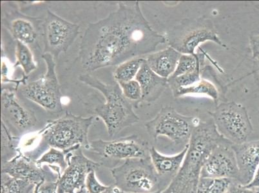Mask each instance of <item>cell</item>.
Returning a JSON list of instances; mask_svg holds the SVG:
<instances>
[{
  "mask_svg": "<svg viewBox=\"0 0 259 193\" xmlns=\"http://www.w3.org/2000/svg\"><path fill=\"white\" fill-rule=\"evenodd\" d=\"M165 43V35L152 29L140 2H120L107 17L89 23L80 44L79 58L84 70L94 72L149 55Z\"/></svg>",
  "mask_w": 259,
  "mask_h": 193,
  "instance_id": "6da1fadb",
  "label": "cell"
},
{
  "mask_svg": "<svg viewBox=\"0 0 259 193\" xmlns=\"http://www.w3.org/2000/svg\"><path fill=\"white\" fill-rule=\"evenodd\" d=\"M225 140L218 132L212 119L200 121L193 129L180 171L161 193H197L207 158L217 146Z\"/></svg>",
  "mask_w": 259,
  "mask_h": 193,
  "instance_id": "7a4b0ae2",
  "label": "cell"
},
{
  "mask_svg": "<svg viewBox=\"0 0 259 193\" xmlns=\"http://www.w3.org/2000/svg\"><path fill=\"white\" fill-rule=\"evenodd\" d=\"M95 117L77 116L67 112L63 116L51 121L40 131L41 140L30 158L37 161V157L44 154L47 147L67 151L78 147L89 150V129Z\"/></svg>",
  "mask_w": 259,
  "mask_h": 193,
  "instance_id": "3957f363",
  "label": "cell"
},
{
  "mask_svg": "<svg viewBox=\"0 0 259 193\" xmlns=\"http://www.w3.org/2000/svg\"><path fill=\"white\" fill-rule=\"evenodd\" d=\"M79 79L98 89L104 96L105 103L98 105L95 108V113L104 122L110 137L140 121L138 115L134 111L133 105L123 95L117 82L115 84H107L90 74H82Z\"/></svg>",
  "mask_w": 259,
  "mask_h": 193,
  "instance_id": "277c9868",
  "label": "cell"
},
{
  "mask_svg": "<svg viewBox=\"0 0 259 193\" xmlns=\"http://www.w3.org/2000/svg\"><path fill=\"white\" fill-rule=\"evenodd\" d=\"M115 186L126 193H154L164 187L153 166L147 159H127L111 170Z\"/></svg>",
  "mask_w": 259,
  "mask_h": 193,
  "instance_id": "5b68a950",
  "label": "cell"
},
{
  "mask_svg": "<svg viewBox=\"0 0 259 193\" xmlns=\"http://www.w3.org/2000/svg\"><path fill=\"white\" fill-rule=\"evenodd\" d=\"M166 43L182 54L195 55L196 49L207 41L227 48L215 25L208 18H185L167 32Z\"/></svg>",
  "mask_w": 259,
  "mask_h": 193,
  "instance_id": "8992f818",
  "label": "cell"
},
{
  "mask_svg": "<svg viewBox=\"0 0 259 193\" xmlns=\"http://www.w3.org/2000/svg\"><path fill=\"white\" fill-rule=\"evenodd\" d=\"M200 121L196 117L185 116L174 108L166 107L160 110L154 119L145 124V127L155 142L159 137H165L176 147L183 150L189 144L193 129Z\"/></svg>",
  "mask_w": 259,
  "mask_h": 193,
  "instance_id": "52a82bcc",
  "label": "cell"
},
{
  "mask_svg": "<svg viewBox=\"0 0 259 193\" xmlns=\"http://www.w3.org/2000/svg\"><path fill=\"white\" fill-rule=\"evenodd\" d=\"M218 132L233 144L248 141L253 128L246 108L234 101H225L218 105L209 113Z\"/></svg>",
  "mask_w": 259,
  "mask_h": 193,
  "instance_id": "ba28073f",
  "label": "cell"
},
{
  "mask_svg": "<svg viewBox=\"0 0 259 193\" xmlns=\"http://www.w3.org/2000/svg\"><path fill=\"white\" fill-rule=\"evenodd\" d=\"M42 58L46 63V74L37 81L23 86L21 93L46 111L57 114L63 111V107L61 86L56 73L55 59L47 53H44Z\"/></svg>",
  "mask_w": 259,
  "mask_h": 193,
  "instance_id": "9c48e42d",
  "label": "cell"
},
{
  "mask_svg": "<svg viewBox=\"0 0 259 193\" xmlns=\"http://www.w3.org/2000/svg\"><path fill=\"white\" fill-rule=\"evenodd\" d=\"M150 148L147 141L134 135L110 141L92 140L89 150L100 157L103 164L107 161L118 162L122 160L147 159L150 157Z\"/></svg>",
  "mask_w": 259,
  "mask_h": 193,
  "instance_id": "30bf717a",
  "label": "cell"
},
{
  "mask_svg": "<svg viewBox=\"0 0 259 193\" xmlns=\"http://www.w3.org/2000/svg\"><path fill=\"white\" fill-rule=\"evenodd\" d=\"M79 34V25L69 22L50 10L44 23V53L57 59L72 45Z\"/></svg>",
  "mask_w": 259,
  "mask_h": 193,
  "instance_id": "8fae6325",
  "label": "cell"
},
{
  "mask_svg": "<svg viewBox=\"0 0 259 193\" xmlns=\"http://www.w3.org/2000/svg\"><path fill=\"white\" fill-rule=\"evenodd\" d=\"M82 149L80 148L68 154V167L59 178L56 193H88L87 175L96 171L101 164L87 158Z\"/></svg>",
  "mask_w": 259,
  "mask_h": 193,
  "instance_id": "7c38bea8",
  "label": "cell"
},
{
  "mask_svg": "<svg viewBox=\"0 0 259 193\" xmlns=\"http://www.w3.org/2000/svg\"><path fill=\"white\" fill-rule=\"evenodd\" d=\"M16 88H2V121L14 136H20L34 128L37 123L34 113L23 107L16 95Z\"/></svg>",
  "mask_w": 259,
  "mask_h": 193,
  "instance_id": "4fadbf2b",
  "label": "cell"
},
{
  "mask_svg": "<svg viewBox=\"0 0 259 193\" xmlns=\"http://www.w3.org/2000/svg\"><path fill=\"white\" fill-rule=\"evenodd\" d=\"M2 173L8 174L14 178L34 183L35 185L44 181L58 182L61 173L58 167L40 166L36 161L20 153L10 161L2 164Z\"/></svg>",
  "mask_w": 259,
  "mask_h": 193,
  "instance_id": "5bb4252c",
  "label": "cell"
},
{
  "mask_svg": "<svg viewBox=\"0 0 259 193\" xmlns=\"http://www.w3.org/2000/svg\"><path fill=\"white\" fill-rule=\"evenodd\" d=\"M232 145L225 140L214 148L204 163L201 177L230 178L239 182V169Z\"/></svg>",
  "mask_w": 259,
  "mask_h": 193,
  "instance_id": "9a60e30c",
  "label": "cell"
},
{
  "mask_svg": "<svg viewBox=\"0 0 259 193\" xmlns=\"http://www.w3.org/2000/svg\"><path fill=\"white\" fill-rule=\"evenodd\" d=\"M232 148L239 169V182L248 185L259 166V140L233 144Z\"/></svg>",
  "mask_w": 259,
  "mask_h": 193,
  "instance_id": "2e32d148",
  "label": "cell"
},
{
  "mask_svg": "<svg viewBox=\"0 0 259 193\" xmlns=\"http://www.w3.org/2000/svg\"><path fill=\"white\" fill-rule=\"evenodd\" d=\"M188 148V145L181 152L171 155L162 154L154 147L150 148V159L155 171L161 179L164 189L180 171Z\"/></svg>",
  "mask_w": 259,
  "mask_h": 193,
  "instance_id": "e0dca14e",
  "label": "cell"
},
{
  "mask_svg": "<svg viewBox=\"0 0 259 193\" xmlns=\"http://www.w3.org/2000/svg\"><path fill=\"white\" fill-rule=\"evenodd\" d=\"M136 80L140 84L143 102L153 103L158 100L168 86V79L159 76L153 71L146 60Z\"/></svg>",
  "mask_w": 259,
  "mask_h": 193,
  "instance_id": "ac0fdd59",
  "label": "cell"
},
{
  "mask_svg": "<svg viewBox=\"0 0 259 193\" xmlns=\"http://www.w3.org/2000/svg\"><path fill=\"white\" fill-rule=\"evenodd\" d=\"M182 54L172 47L153 53L145 59L150 68L159 76L168 79L175 72L179 60Z\"/></svg>",
  "mask_w": 259,
  "mask_h": 193,
  "instance_id": "d6986e66",
  "label": "cell"
},
{
  "mask_svg": "<svg viewBox=\"0 0 259 193\" xmlns=\"http://www.w3.org/2000/svg\"><path fill=\"white\" fill-rule=\"evenodd\" d=\"M175 98L187 95H201L209 96L218 105L220 100V92L215 84L209 80L201 79L199 82L187 88H179L171 89Z\"/></svg>",
  "mask_w": 259,
  "mask_h": 193,
  "instance_id": "ffe728a7",
  "label": "cell"
},
{
  "mask_svg": "<svg viewBox=\"0 0 259 193\" xmlns=\"http://www.w3.org/2000/svg\"><path fill=\"white\" fill-rule=\"evenodd\" d=\"M12 35L17 41L29 45L36 42L37 37L36 29L31 22L25 18H16L10 25Z\"/></svg>",
  "mask_w": 259,
  "mask_h": 193,
  "instance_id": "44dd1931",
  "label": "cell"
},
{
  "mask_svg": "<svg viewBox=\"0 0 259 193\" xmlns=\"http://www.w3.org/2000/svg\"><path fill=\"white\" fill-rule=\"evenodd\" d=\"M145 59L138 57L131 59L117 66L114 72V77L117 83L136 79Z\"/></svg>",
  "mask_w": 259,
  "mask_h": 193,
  "instance_id": "7402d4cb",
  "label": "cell"
},
{
  "mask_svg": "<svg viewBox=\"0 0 259 193\" xmlns=\"http://www.w3.org/2000/svg\"><path fill=\"white\" fill-rule=\"evenodd\" d=\"M80 148L81 147H78L67 151H61L56 148H49V150L37 160L36 163L40 166L46 164L49 166L58 167L63 173L68 167V154Z\"/></svg>",
  "mask_w": 259,
  "mask_h": 193,
  "instance_id": "603a6c76",
  "label": "cell"
},
{
  "mask_svg": "<svg viewBox=\"0 0 259 193\" xmlns=\"http://www.w3.org/2000/svg\"><path fill=\"white\" fill-rule=\"evenodd\" d=\"M204 63V54L197 53L195 55L182 54L178 61L176 71L170 77L175 78L181 75L190 74L195 71L197 68H202Z\"/></svg>",
  "mask_w": 259,
  "mask_h": 193,
  "instance_id": "cb8c5ba5",
  "label": "cell"
},
{
  "mask_svg": "<svg viewBox=\"0 0 259 193\" xmlns=\"http://www.w3.org/2000/svg\"><path fill=\"white\" fill-rule=\"evenodd\" d=\"M235 181L230 178L201 177L197 193H227Z\"/></svg>",
  "mask_w": 259,
  "mask_h": 193,
  "instance_id": "d4e9b609",
  "label": "cell"
},
{
  "mask_svg": "<svg viewBox=\"0 0 259 193\" xmlns=\"http://www.w3.org/2000/svg\"><path fill=\"white\" fill-rule=\"evenodd\" d=\"M2 193H34V183L2 173Z\"/></svg>",
  "mask_w": 259,
  "mask_h": 193,
  "instance_id": "484cf974",
  "label": "cell"
},
{
  "mask_svg": "<svg viewBox=\"0 0 259 193\" xmlns=\"http://www.w3.org/2000/svg\"><path fill=\"white\" fill-rule=\"evenodd\" d=\"M16 63L15 67L22 68L25 75H29L30 73L37 69V64L29 47L22 42L17 41L16 47Z\"/></svg>",
  "mask_w": 259,
  "mask_h": 193,
  "instance_id": "4316f807",
  "label": "cell"
},
{
  "mask_svg": "<svg viewBox=\"0 0 259 193\" xmlns=\"http://www.w3.org/2000/svg\"><path fill=\"white\" fill-rule=\"evenodd\" d=\"M19 140L20 138L12 135L4 122H2V164L10 161L20 154L18 145L15 144Z\"/></svg>",
  "mask_w": 259,
  "mask_h": 193,
  "instance_id": "83f0119b",
  "label": "cell"
},
{
  "mask_svg": "<svg viewBox=\"0 0 259 193\" xmlns=\"http://www.w3.org/2000/svg\"><path fill=\"white\" fill-rule=\"evenodd\" d=\"M122 94L127 100L133 105L134 108H138L143 102L142 90L137 80L134 79L125 82L118 83Z\"/></svg>",
  "mask_w": 259,
  "mask_h": 193,
  "instance_id": "f1b7e54d",
  "label": "cell"
},
{
  "mask_svg": "<svg viewBox=\"0 0 259 193\" xmlns=\"http://www.w3.org/2000/svg\"><path fill=\"white\" fill-rule=\"evenodd\" d=\"M86 187L88 193H101L107 189L108 186L102 185L99 182L95 171H92L87 175Z\"/></svg>",
  "mask_w": 259,
  "mask_h": 193,
  "instance_id": "f546056e",
  "label": "cell"
},
{
  "mask_svg": "<svg viewBox=\"0 0 259 193\" xmlns=\"http://www.w3.org/2000/svg\"><path fill=\"white\" fill-rule=\"evenodd\" d=\"M57 188L58 182L46 180L36 185L34 193H56Z\"/></svg>",
  "mask_w": 259,
  "mask_h": 193,
  "instance_id": "4dcf8cb0",
  "label": "cell"
},
{
  "mask_svg": "<svg viewBox=\"0 0 259 193\" xmlns=\"http://www.w3.org/2000/svg\"><path fill=\"white\" fill-rule=\"evenodd\" d=\"M227 193H259L258 190L251 189L246 185L241 184L237 181H235L230 186Z\"/></svg>",
  "mask_w": 259,
  "mask_h": 193,
  "instance_id": "1f68e13d",
  "label": "cell"
},
{
  "mask_svg": "<svg viewBox=\"0 0 259 193\" xmlns=\"http://www.w3.org/2000/svg\"><path fill=\"white\" fill-rule=\"evenodd\" d=\"M249 44L253 58L259 59V35H252L249 37Z\"/></svg>",
  "mask_w": 259,
  "mask_h": 193,
  "instance_id": "d6a6232c",
  "label": "cell"
},
{
  "mask_svg": "<svg viewBox=\"0 0 259 193\" xmlns=\"http://www.w3.org/2000/svg\"><path fill=\"white\" fill-rule=\"evenodd\" d=\"M246 187L251 188L259 190V166L258 168L256 169L255 175L253 176V179L249 184L246 185Z\"/></svg>",
  "mask_w": 259,
  "mask_h": 193,
  "instance_id": "836d02e7",
  "label": "cell"
},
{
  "mask_svg": "<svg viewBox=\"0 0 259 193\" xmlns=\"http://www.w3.org/2000/svg\"><path fill=\"white\" fill-rule=\"evenodd\" d=\"M253 74L254 77H255L259 86V59H256L255 63H254Z\"/></svg>",
  "mask_w": 259,
  "mask_h": 193,
  "instance_id": "e575fe53",
  "label": "cell"
},
{
  "mask_svg": "<svg viewBox=\"0 0 259 193\" xmlns=\"http://www.w3.org/2000/svg\"><path fill=\"white\" fill-rule=\"evenodd\" d=\"M101 193H124L122 192L121 190H119L118 188L114 186H108V187L107 189L104 190L103 192Z\"/></svg>",
  "mask_w": 259,
  "mask_h": 193,
  "instance_id": "d590c367",
  "label": "cell"
},
{
  "mask_svg": "<svg viewBox=\"0 0 259 193\" xmlns=\"http://www.w3.org/2000/svg\"><path fill=\"white\" fill-rule=\"evenodd\" d=\"M124 193H126V192H124ZM154 193H161V191H157V192H155Z\"/></svg>",
  "mask_w": 259,
  "mask_h": 193,
  "instance_id": "8d00e7d4",
  "label": "cell"
}]
</instances>
